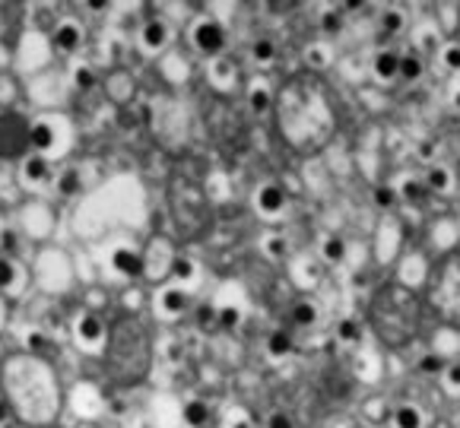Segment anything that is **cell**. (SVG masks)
<instances>
[{"instance_id": "1", "label": "cell", "mask_w": 460, "mask_h": 428, "mask_svg": "<svg viewBox=\"0 0 460 428\" xmlns=\"http://www.w3.org/2000/svg\"><path fill=\"white\" fill-rule=\"evenodd\" d=\"M283 143L298 156H314L333 140L340 124L337 99L318 74H296L283 83L273 102Z\"/></svg>"}, {"instance_id": "2", "label": "cell", "mask_w": 460, "mask_h": 428, "mask_svg": "<svg viewBox=\"0 0 460 428\" xmlns=\"http://www.w3.org/2000/svg\"><path fill=\"white\" fill-rule=\"evenodd\" d=\"M4 397L26 425H51L61 413V384L41 355H10L4 362Z\"/></svg>"}, {"instance_id": "3", "label": "cell", "mask_w": 460, "mask_h": 428, "mask_svg": "<svg viewBox=\"0 0 460 428\" xmlns=\"http://www.w3.org/2000/svg\"><path fill=\"white\" fill-rule=\"evenodd\" d=\"M105 371L115 388H137L153 365V333L137 314H121L105 330Z\"/></svg>"}, {"instance_id": "4", "label": "cell", "mask_w": 460, "mask_h": 428, "mask_svg": "<svg viewBox=\"0 0 460 428\" xmlns=\"http://www.w3.org/2000/svg\"><path fill=\"white\" fill-rule=\"evenodd\" d=\"M368 320L378 340L391 349L410 346L422 327L420 295L403 283H385L368 305Z\"/></svg>"}, {"instance_id": "5", "label": "cell", "mask_w": 460, "mask_h": 428, "mask_svg": "<svg viewBox=\"0 0 460 428\" xmlns=\"http://www.w3.org/2000/svg\"><path fill=\"white\" fill-rule=\"evenodd\" d=\"M169 204H172V223H175V231L181 241H197V238H203L210 231L213 210L197 181L175 178L169 190Z\"/></svg>"}, {"instance_id": "6", "label": "cell", "mask_w": 460, "mask_h": 428, "mask_svg": "<svg viewBox=\"0 0 460 428\" xmlns=\"http://www.w3.org/2000/svg\"><path fill=\"white\" fill-rule=\"evenodd\" d=\"M32 146V124L20 111L0 115V159H20Z\"/></svg>"}, {"instance_id": "7", "label": "cell", "mask_w": 460, "mask_h": 428, "mask_svg": "<svg viewBox=\"0 0 460 428\" xmlns=\"http://www.w3.org/2000/svg\"><path fill=\"white\" fill-rule=\"evenodd\" d=\"M194 45L200 48L203 55H219V51H223V45H226L223 26H219V22H213V20L197 22V26H194Z\"/></svg>"}, {"instance_id": "8", "label": "cell", "mask_w": 460, "mask_h": 428, "mask_svg": "<svg viewBox=\"0 0 460 428\" xmlns=\"http://www.w3.org/2000/svg\"><path fill=\"white\" fill-rule=\"evenodd\" d=\"M58 48H61V51H67V55H74L76 48L83 45V29L76 26V22H64L61 29H58Z\"/></svg>"}, {"instance_id": "9", "label": "cell", "mask_w": 460, "mask_h": 428, "mask_svg": "<svg viewBox=\"0 0 460 428\" xmlns=\"http://www.w3.org/2000/svg\"><path fill=\"white\" fill-rule=\"evenodd\" d=\"M115 270L124 273V276H140V273L146 270V264H143V258L137 251H118L115 254Z\"/></svg>"}, {"instance_id": "10", "label": "cell", "mask_w": 460, "mask_h": 428, "mask_svg": "<svg viewBox=\"0 0 460 428\" xmlns=\"http://www.w3.org/2000/svg\"><path fill=\"white\" fill-rule=\"evenodd\" d=\"M105 336V324H102L95 314H83L80 320V340L83 343H99Z\"/></svg>"}, {"instance_id": "11", "label": "cell", "mask_w": 460, "mask_h": 428, "mask_svg": "<svg viewBox=\"0 0 460 428\" xmlns=\"http://www.w3.org/2000/svg\"><path fill=\"white\" fill-rule=\"evenodd\" d=\"M184 422H188L190 428H203L210 422V406L203 400H190L188 406H184Z\"/></svg>"}, {"instance_id": "12", "label": "cell", "mask_w": 460, "mask_h": 428, "mask_svg": "<svg viewBox=\"0 0 460 428\" xmlns=\"http://www.w3.org/2000/svg\"><path fill=\"white\" fill-rule=\"evenodd\" d=\"M394 425L397 428H422V413L420 406H397L394 409Z\"/></svg>"}, {"instance_id": "13", "label": "cell", "mask_w": 460, "mask_h": 428, "mask_svg": "<svg viewBox=\"0 0 460 428\" xmlns=\"http://www.w3.org/2000/svg\"><path fill=\"white\" fill-rule=\"evenodd\" d=\"M286 197H283V188L279 184H267L264 190H261V210L264 213H277L283 210Z\"/></svg>"}, {"instance_id": "14", "label": "cell", "mask_w": 460, "mask_h": 428, "mask_svg": "<svg viewBox=\"0 0 460 428\" xmlns=\"http://www.w3.org/2000/svg\"><path fill=\"white\" fill-rule=\"evenodd\" d=\"M267 353L277 355V359L289 355L292 353V336H289V330H273L270 340H267Z\"/></svg>"}, {"instance_id": "15", "label": "cell", "mask_w": 460, "mask_h": 428, "mask_svg": "<svg viewBox=\"0 0 460 428\" xmlns=\"http://www.w3.org/2000/svg\"><path fill=\"white\" fill-rule=\"evenodd\" d=\"M292 320H296L298 327H312L314 320H318V308L312 305V301H296V308H292Z\"/></svg>"}, {"instance_id": "16", "label": "cell", "mask_w": 460, "mask_h": 428, "mask_svg": "<svg viewBox=\"0 0 460 428\" xmlns=\"http://www.w3.org/2000/svg\"><path fill=\"white\" fill-rule=\"evenodd\" d=\"M397 61H400V55H394V51H381V55L375 57V74L385 76V80H391V76H397Z\"/></svg>"}, {"instance_id": "17", "label": "cell", "mask_w": 460, "mask_h": 428, "mask_svg": "<svg viewBox=\"0 0 460 428\" xmlns=\"http://www.w3.org/2000/svg\"><path fill=\"white\" fill-rule=\"evenodd\" d=\"M184 305H188V295H184L181 289H169V293L163 295V311L165 314H181Z\"/></svg>"}, {"instance_id": "18", "label": "cell", "mask_w": 460, "mask_h": 428, "mask_svg": "<svg viewBox=\"0 0 460 428\" xmlns=\"http://www.w3.org/2000/svg\"><path fill=\"white\" fill-rule=\"evenodd\" d=\"M397 74L403 76V80H416V76L422 74V61L416 55H406L397 61Z\"/></svg>"}, {"instance_id": "19", "label": "cell", "mask_w": 460, "mask_h": 428, "mask_svg": "<svg viewBox=\"0 0 460 428\" xmlns=\"http://www.w3.org/2000/svg\"><path fill=\"white\" fill-rule=\"evenodd\" d=\"M51 143H55V130L48 127V124H35L32 127V146L35 150H51Z\"/></svg>"}, {"instance_id": "20", "label": "cell", "mask_w": 460, "mask_h": 428, "mask_svg": "<svg viewBox=\"0 0 460 428\" xmlns=\"http://www.w3.org/2000/svg\"><path fill=\"white\" fill-rule=\"evenodd\" d=\"M251 57H254V61H261V64L273 61V57H277V45H273V41H267V39L254 41V45H251Z\"/></svg>"}, {"instance_id": "21", "label": "cell", "mask_w": 460, "mask_h": 428, "mask_svg": "<svg viewBox=\"0 0 460 428\" xmlns=\"http://www.w3.org/2000/svg\"><path fill=\"white\" fill-rule=\"evenodd\" d=\"M337 336H340V340H343V343H359V340H362V327L356 324V320L346 318V320H340Z\"/></svg>"}, {"instance_id": "22", "label": "cell", "mask_w": 460, "mask_h": 428, "mask_svg": "<svg viewBox=\"0 0 460 428\" xmlns=\"http://www.w3.org/2000/svg\"><path fill=\"white\" fill-rule=\"evenodd\" d=\"M143 41H146L149 48H159L165 41V26L163 22H149L146 29H143Z\"/></svg>"}, {"instance_id": "23", "label": "cell", "mask_w": 460, "mask_h": 428, "mask_svg": "<svg viewBox=\"0 0 460 428\" xmlns=\"http://www.w3.org/2000/svg\"><path fill=\"white\" fill-rule=\"evenodd\" d=\"M26 178L29 181H41V178H48V159L41 156H32L26 162Z\"/></svg>"}, {"instance_id": "24", "label": "cell", "mask_w": 460, "mask_h": 428, "mask_svg": "<svg viewBox=\"0 0 460 428\" xmlns=\"http://www.w3.org/2000/svg\"><path fill=\"white\" fill-rule=\"evenodd\" d=\"M76 190H80V175H76V171H67V175L61 178V194L70 197V194H76Z\"/></svg>"}, {"instance_id": "25", "label": "cell", "mask_w": 460, "mask_h": 428, "mask_svg": "<svg viewBox=\"0 0 460 428\" xmlns=\"http://www.w3.org/2000/svg\"><path fill=\"white\" fill-rule=\"evenodd\" d=\"M13 279H16L13 264H10V260L0 258V289H7V285H13Z\"/></svg>"}, {"instance_id": "26", "label": "cell", "mask_w": 460, "mask_h": 428, "mask_svg": "<svg viewBox=\"0 0 460 428\" xmlns=\"http://www.w3.org/2000/svg\"><path fill=\"white\" fill-rule=\"evenodd\" d=\"M324 258L327 260H343V241H340V238L324 241Z\"/></svg>"}, {"instance_id": "27", "label": "cell", "mask_w": 460, "mask_h": 428, "mask_svg": "<svg viewBox=\"0 0 460 428\" xmlns=\"http://www.w3.org/2000/svg\"><path fill=\"white\" fill-rule=\"evenodd\" d=\"M400 29H403V16H400V13H387L385 16V39H387V35H397Z\"/></svg>"}, {"instance_id": "28", "label": "cell", "mask_w": 460, "mask_h": 428, "mask_svg": "<svg viewBox=\"0 0 460 428\" xmlns=\"http://www.w3.org/2000/svg\"><path fill=\"white\" fill-rule=\"evenodd\" d=\"M403 194H406L410 200H422V197L429 194V188H426V184H420V181H410V184L403 188Z\"/></svg>"}, {"instance_id": "29", "label": "cell", "mask_w": 460, "mask_h": 428, "mask_svg": "<svg viewBox=\"0 0 460 428\" xmlns=\"http://www.w3.org/2000/svg\"><path fill=\"white\" fill-rule=\"evenodd\" d=\"M420 368H422V371H432L435 374V371H441V368H445V362H441V355L432 353V355H426V359L420 362Z\"/></svg>"}, {"instance_id": "30", "label": "cell", "mask_w": 460, "mask_h": 428, "mask_svg": "<svg viewBox=\"0 0 460 428\" xmlns=\"http://www.w3.org/2000/svg\"><path fill=\"white\" fill-rule=\"evenodd\" d=\"M217 318H219V324L229 327V330H232V327L238 324V308H223V311H219Z\"/></svg>"}, {"instance_id": "31", "label": "cell", "mask_w": 460, "mask_h": 428, "mask_svg": "<svg viewBox=\"0 0 460 428\" xmlns=\"http://www.w3.org/2000/svg\"><path fill=\"white\" fill-rule=\"evenodd\" d=\"M267 428H296V422H292L286 413H273L270 422H267Z\"/></svg>"}, {"instance_id": "32", "label": "cell", "mask_w": 460, "mask_h": 428, "mask_svg": "<svg viewBox=\"0 0 460 428\" xmlns=\"http://www.w3.org/2000/svg\"><path fill=\"white\" fill-rule=\"evenodd\" d=\"M172 273H175L178 279H188L190 276V260L188 258H178L175 266H172Z\"/></svg>"}, {"instance_id": "33", "label": "cell", "mask_w": 460, "mask_h": 428, "mask_svg": "<svg viewBox=\"0 0 460 428\" xmlns=\"http://www.w3.org/2000/svg\"><path fill=\"white\" fill-rule=\"evenodd\" d=\"M426 188L445 190V188H447V175H445V171H432V175H429V184H426Z\"/></svg>"}, {"instance_id": "34", "label": "cell", "mask_w": 460, "mask_h": 428, "mask_svg": "<svg viewBox=\"0 0 460 428\" xmlns=\"http://www.w3.org/2000/svg\"><path fill=\"white\" fill-rule=\"evenodd\" d=\"M321 26H324L331 35H337V32H340V16H337V13H327L324 20H321Z\"/></svg>"}, {"instance_id": "35", "label": "cell", "mask_w": 460, "mask_h": 428, "mask_svg": "<svg viewBox=\"0 0 460 428\" xmlns=\"http://www.w3.org/2000/svg\"><path fill=\"white\" fill-rule=\"evenodd\" d=\"M10 415H13V409H10L7 397L0 394V425H7V422H10Z\"/></svg>"}, {"instance_id": "36", "label": "cell", "mask_w": 460, "mask_h": 428, "mask_svg": "<svg viewBox=\"0 0 460 428\" xmlns=\"http://www.w3.org/2000/svg\"><path fill=\"white\" fill-rule=\"evenodd\" d=\"M375 204H381V206H391L394 204V194L387 188H381V190H375Z\"/></svg>"}, {"instance_id": "37", "label": "cell", "mask_w": 460, "mask_h": 428, "mask_svg": "<svg viewBox=\"0 0 460 428\" xmlns=\"http://www.w3.org/2000/svg\"><path fill=\"white\" fill-rule=\"evenodd\" d=\"M76 86H80V89H93L95 86L93 74H89V70H80V74H76Z\"/></svg>"}, {"instance_id": "38", "label": "cell", "mask_w": 460, "mask_h": 428, "mask_svg": "<svg viewBox=\"0 0 460 428\" xmlns=\"http://www.w3.org/2000/svg\"><path fill=\"white\" fill-rule=\"evenodd\" d=\"M29 346L32 349H45V353H51V340H41V333H32V336H29Z\"/></svg>"}, {"instance_id": "39", "label": "cell", "mask_w": 460, "mask_h": 428, "mask_svg": "<svg viewBox=\"0 0 460 428\" xmlns=\"http://www.w3.org/2000/svg\"><path fill=\"white\" fill-rule=\"evenodd\" d=\"M445 61H447V67L457 70V64H460V51H457V48H447V51H445Z\"/></svg>"}, {"instance_id": "40", "label": "cell", "mask_w": 460, "mask_h": 428, "mask_svg": "<svg viewBox=\"0 0 460 428\" xmlns=\"http://www.w3.org/2000/svg\"><path fill=\"white\" fill-rule=\"evenodd\" d=\"M267 105H270V99H267L264 92L254 95V111H267Z\"/></svg>"}, {"instance_id": "41", "label": "cell", "mask_w": 460, "mask_h": 428, "mask_svg": "<svg viewBox=\"0 0 460 428\" xmlns=\"http://www.w3.org/2000/svg\"><path fill=\"white\" fill-rule=\"evenodd\" d=\"M343 7H346V10H362V7H366V4H362V0H346Z\"/></svg>"}, {"instance_id": "42", "label": "cell", "mask_w": 460, "mask_h": 428, "mask_svg": "<svg viewBox=\"0 0 460 428\" xmlns=\"http://www.w3.org/2000/svg\"><path fill=\"white\" fill-rule=\"evenodd\" d=\"M89 7H93V10H105V7H109V0H93Z\"/></svg>"}]
</instances>
